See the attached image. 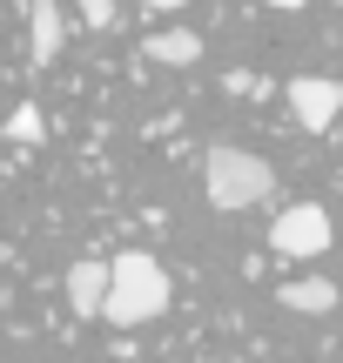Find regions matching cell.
Masks as SVG:
<instances>
[{
	"instance_id": "cell-1",
	"label": "cell",
	"mask_w": 343,
	"mask_h": 363,
	"mask_svg": "<svg viewBox=\"0 0 343 363\" xmlns=\"http://www.w3.org/2000/svg\"><path fill=\"white\" fill-rule=\"evenodd\" d=\"M162 310H169V269H162L155 256L128 249V256L108 262V303H101V316L115 330H142V323H155Z\"/></svg>"
},
{
	"instance_id": "cell-2",
	"label": "cell",
	"mask_w": 343,
	"mask_h": 363,
	"mask_svg": "<svg viewBox=\"0 0 343 363\" xmlns=\"http://www.w3.org/2000/svg\"><path fill=\"white\" fill-rule=\"evenodd\" d=\"M276 189V175H269L263 155H249V148H209L202 155V195H209L223 216H236V208H256L263 195Z\"/></svg>"
},
{
	"instance_id": "cell-3",
	"label": "cell",
	"mask_w": 343,
	"mask_h": 363,
	"mask_svg": "<svg viewBox=\"0 0 343 363\" xmlns=\"http://www.w3.org/2000/svg\"><path fill=\"white\" fill-rule=\"evenodd\" d=\"M269 249H276L283 262H310V256H323V249H330V208H323V202H296V208H283V216L269 222Z\"/></svg>"
},
{
	"instance_id": "cell-4",
	"label": "cell",
	"mask_w": 343,
	"mask_h": 363,
	"mask_svg": "<svg viewBox=\"0 0 343 363\" xmlns=\"http://www.w3.org/2000/svg\"><path fill=\"white\" fill-rule=\"evenodd\" d=\"M290 115L303 121L310 135H323L343 115V81H330V74H296L290 81Z\"/></svg>"
},
{
	"instance_id": "cell-5",
	"label": "cell",
	"mask_w": 343,
	"mask_h": 363,
	"mask_svg": "<svg viewBox=\"0 0 343 363\" xmlns=\"http://www.w3.org/2000/svg\"><path fill=\"white\" fill-rule=\"evenodd\" d=\"M67 40V13L61 0H27V48H34V67H47Z\"/></svg>"
},
{
	"instance_id": "cell-6",
	"label": "cell",
	"mask_w": 343,
	"mask_h": 363,
	"mask_svg": "<svg viewBox=\"0 0 343 363\" xmlns=\"http://www.w3.org/2000/svg\"><path fill=\"white\" fill-rule=\"evenodd\" d=\"M67 303H74V316H101V303H108V262L101 256H81L67 269Z\"/></svg>"
},
{
	"instance_id": "cell-7",
	"label": "cell",
	"mask_w": 343,
	"mask_h": 363,
	"mask_svg": "<svg viewBox=\"0 0 343 363\" xmlns=\"http://www.w3.org/2000/svg\"><path fill=\"white\" fill-rule=\"evenodd\" d=\"M142 54L162 61V67H196L202 61V34H189V27H162V34L142 40Z\"/></svg>"
},
{
	"instance_id": "cell-8",
	"label": "cell",
	"mask_w": 343,
	"mask_h": 363,
	"mask_svg": "<svg viewBox=\"0 0 343 363\" xmlns=\"http://www.w3.org/2000/svg\"><path fill=\"white\" fill-rule=\"evenodd\" d=\"M330 303H337L330 276H296V283H283V310H290V316H323Z\"/></svg>"
},
{
	"instance_id": "cell-9",
	"label": "cell",
	"mask_w": 343,
	"mask_h": 363,
	"mask_svg": "<svg viewBox=\"0 0 343 363\" xmlns=\"http://www.w3.org/2000/svg\"><path fill=\"white\" fill-rule=\"evenodd\" d=\"M7 135H13V142H40V135H47V121H40V108H34V101H21V108L7 115Z\"/></svg>"
},
{
	"instance_id": "cell-10",
	"label": "cell",
	"mask_w": 343,
	"mask_h": 363,
	"mask_svg": "<svg viewBox=\"0 0 343 363\" xmlns=\"http://www.w3.org/2000/svg\"><path fill=\"white\" fill-rule=\"evenodd\" d=\"M74 13L88 27H108V21H115V0H74Z\"/></svg>"
},
{
	"instance_id": "cell-11",
	"label": "cell",
	"mask_w": 343,
	"mask_h": 363,
	"mask_svg": "<svg viewBox=\"0 0 343 363\" xmlns=\"http://www.w3.org/2000/svg\"><path fill=\"white\" fill-rule=\"evenodd\" d=\"M142 7H155V13H175V7H189V0H142Z\"/></svg>"
},
{
	"instance_id": "cell-12",
	"label": "cell",
	"mask_w": 343,
	"mask_h": 363,
	"mask_svg": "<svg viewBox=\"0 0 343 363\" xmlns=\"http://www.w3.org/2000/svg\"><path fill=\"white\" fill-rule=\"evenodd\" d=\"M263 7H310V0H263Z\"/></svg>"
}]
</instances>
